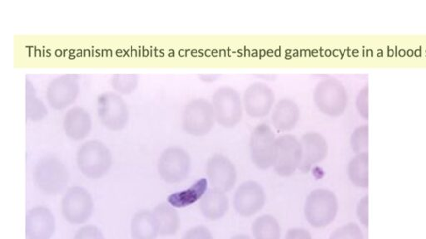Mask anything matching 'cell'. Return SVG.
I'll return each mask as SVG.
<instances>
[{
    "instance_id": "cell-1",
    "label": "cell",
    "mask_w": 426,
    "mask_h": 239,
    "mask_svg": "<svg viewBox=\"0 0 426 239\" xmlns=\"http://www.w3.org/2000/svg\"><path fill=\"white\" fill-rule=\"evenodd\" d=\"M111 152L99 140H88L77 152V164L86 177L97 179L103 177L111 169Z\"/></svg>"
},
{
    "instance_id": "cell-2",
    "label": "cell",
    "mask_w": 426,
    "mask_h": 239,
    "mask_svg": "<svg viewBox=\"0 0 426 239\" xmlns=\"http://www.w3.org/2000/svg\"><path fill=\"white\" fill-rule=\"evenodd\" d=\"M313 100L322 113L329 117H339L347 106V91L338 79L328 76L315 85Z\"/></svg>"
},
{
    "instance_id": "cell-3",
    "label": "cell",
    "mask_w": 426,
    "mask_h": 239,
    "mask_svg": "<svg viewBox=\"0 0 426 239\" xmlns=\"http://www.w3.org/2000/svg\"><path fill=\"white\" fill-rule=\"evenodd\" d=\"M216 122L225 128H233L241 121L243 114V99L239 92L230 86L217 88L212 98Z\"/></svg>"
},
{
    "instance_id": "cell-4",
    "label": "cell",
    "mask_w": 426,
    "mask_h": 239,
    "mask_svg": "<svg viewBox=\"0 0 426 239\" xmlns=\"http://www.w3.org/2000/svg\"><path fill=\"white\" fill-rule=\"evenodd\" d=\"M338 211L336 194L330 190L317 189L313 190L305 204V215L312 227L321 228L331 224Z\"/></svg>"
},
{
    "instance_id": "cell-5",
    "label": "cell",
    "mask_w": 426,
    "mask_h": 239,
    "mask_svg": "<svg viewBox=\"0 0 426 239\" xmlns=\"http://www.w3.org/2000/svg\"><path fill=\"white\" fill-rule=\"evenodd\" d=\"M34 178L39 190L49 195H56L66 188L69 175L58 158L45 156L36 164Z\"/></svg>"
},
{
    "instance_id": "cell-6",
    "label": "cell",
    "mask_w": 426,
    "mask_h": 239,
    "mask_svg": "<svg viewBox=\"0 0 426 239\" xmlns=\"http://www.w3.org/2000/svg\"><path fill=\"white\" fill-rule=\"evenodd\" d=\"M216 122L212 102L205 98L190 101L182 113V127L187 134L201 137L212 131Z\"/></svg>"
},
{
    "instance_id": "cell-7",
    "label": "cell",
    "mask_w": 426,
    "mask_h": 239,
    "mask_svg": "<svg viewBox=\"0 0 426 239\" xmlns=\"http://www.w3.org/2000/svg\"><path fill=\"white\" fill-rule=\"evenodd\" d=\"M97 111L101 123L110 131L118 132L128 125L129 108L119 94H101L97 100Z\"/></svg>"
},
{
    "instance_id": "cell-8",
    "label": "cell",
    "mask_w": 426,
    "mask_h": 239,
    "mask_svg": "<svg viewBox=\"0 0 426 239\" xmlns=\"http://www.w3.org/2000/svg\"><path fill=\"white\" fill-rule=\"evenodd\" d=\"M302 158L301 141L292 134L277 138L273 165L278 175L287 177L300 168Z\"/></svg>"
},
{
    "instance_id": "cell-9",
    "label": "cell",
    "mask_w": 426,
    "mask_h": 239,
    "mask_svg": "<svg viewBox=\"0 0 426 239\" xmlns=\"http://www.w3.org/2000/svg\"><path fill=\"white\" fill-rule=\"evenodd\" d=\"M276 135L271 126L266 123L257 125L250 136L251 161L258 169H269L274 161Z\"/></svg>"
},
{
    "instance_id": "cell-10",
    "label": "cell",
    "mask_w": 426,
    "mask_h": 239,
    "mask_svg": "<svg viewBox=\"0 0 426 239\" xmlns=\"http://www.w3.org/2000/svg\"><path fill=\"white\" fill-rule=\"evenodd\" d=\"M191 169V158L181 147L172 146L165 149L158 160L161 178L168 184H178L187 178Z\"/></svg>"
},
{
    "instance_id": "cell-11",
    "label": "cell",
    "mask_w": 426,
    "mask_h": 239,
    "mask_svg": "<svg viewBox=\"0 0 426 239\" xmlns=\"http://www.w3.org/2000/svg\"><path fill=\"white\" fill-rule=\"evenodd\" d=\"M93 209V198L88 190L82 187L70 188L62 200V213L71 224H80L88 221Z\"/></svg>"
},
{
    "instance_id": "cell-12",
    "label": "cell",
    "mask_w": 426,
    "mask_h": 239,
    "mask_svg": "<svg viewBox=\"0 0 426 239\" xmlns=\"http://www.w3.org/2000/svg\"><path fill=\"white\" fill-rule=\"evenodd\" d=\"M79 93V76L66 74L51 81L46 90V98L51 107L59 111L70 106Z\"/></svg>"
},
{
    "instance_id": "cell-13",
    "label": "cell",
    "mask_w": 426,
    "mask_h": 239,
    "mask_svg": "<svg viewBox=\"0 0 426 239\" xmlns=\"http://www.w3.org/2000/svg\"><path fill=\"white\" fill-rule=\"evenodd\" d=\"M243 103L244 110L250 117H266L272 112L275 105L274 91L266 83L254 82L244 91Z\"/></svg>"
},
{
    "instance_id": "cell-14",
    "label": "cell",
    "mask_w": 426,
    "mask_h": 239,
    "mask_svg": "<svg viewBox=\"0 0 426 239\" xmlns=\"http://www.w3.org/2000/svg\"><path fill=\"white\" fill-rule=\"evenodd\" d=\"M266 203V194L261 184L246 181L237 188L234 195V207L237 213L250 217L262 209Z\"/></svg>"
},
{
    "instance_id": "cell-15",
    "label": "cell",
    "mask_w": 426,
    "mask_h": 239,
    "mask_svg": "<svg viewBox=\"0 0 426 239\" xmlns=\"http://www.w3.org/2000/svg\"><path fill=\"white\" fill-rule=\"evenodd\" d=\"M207 175L213 189L227 192L233 189L237 183L236 167L224 155H213L207 164Z\"/></svg>"
},
{
    "instance_id": "cell-16",
    "label": "cell",
    "mask_w": 426,
    "mask_h": 239,
    "mask_svg": "<svg viewBox=\"0 0 426 239\" xmlns=\"http://www.w3.org/2000/svg\"><path fill=\"white\" fill-rule=\"evenodd\" d=\"M300 141L302 158L299 169L302 172L307 173L314 164L324 161L328 152V146L324 136L316 132H307Z\"/></svg>"
},
{
    "instance_id": "cell-17",
    "label": "cell",
    "mask_w": 426,
    "mask_h": 239,
    "mask_svg": "<svg viewBox=\"0 0 426 239\" xmlns=\"http://www.w3.org/2000/svg\"><path fill=\"white\" fill-rule=\"evenodd\" d=\"M55 231L53 213L45 207H35L26 216V237L28 239H50Z\"/></svg>"
},
{
    "instance_id": "cell-18",
    "label": "cell",
    "mask_w": 426,
    "mask_h": 239,
    "mask_svg": "<svg viewBox=\"0 0 426 239\" xmlns=\"http://www.w3.org/2000/svg\"><path fill=\"white\" fill-rule=\"evenodd\" d=\"M92 118L84 108H71L65 114L63 120V127L65 134L71 140L79 141L84 140L90 134L92 130Z\"/></svg>"
},
{
    "instance_id": "cell-19",
    "label": "cell",
    "mask_w": 426,
    "mask_h": 239,
    "mask_svg": "<svg viewBox=\"0 0 426 239\" xmlns=\"http://www.w3.org/2000/svg\"><path fill=\"white\" fill-rule=\"evenodd\" d=\"M271 113L272 125L280 132H289L295 128L301 116L296 102L286 97L275 104Z\"/></svg>"
},
{
    "instance_id": "cell-20",
    "label": "cell",
    "mask_w": 426,
    "mask_h": 239,
    "mask_svg": "<svg viewBox=\"0 0 426 239\" xmlns=\"http://www.w3.org/2000/svg\"><path fill=\"white\" fill-rule=\"evenodd\" d=\"M228 208V197L225 192L211 189L206 192L200 202L201 213L210 220H217L225 215Z\"/></svg>"
},
{
    "instance_id": "cell-21",
    "label": "cell",
    "mask_w": 426,
    "mask_h": 239,
    "mask_svg": "<svg viewBox=\"0 0 426 239\" xmlns=\"http://www.w3.org/2000/svg\"><path fill=\"white\" fill-rule=\"evenodd\" d=\"M131 233L133 239H156L159 231L153 213L149 211L136 213L131 219Z\"/></svg>"
},
{
    "instance_id": "cell-22",
    "label": "cell",
    "mask_w": 426,
    "mask_h": 239,
    "mask_svg": "<svg viewBox=\"0 0 426 239\" xmlns=\"http://www.w3.org/2000/svg\"><path fill=\"white\" fill-rule=\"evenodd\" d=\"M152 213L158 224L159 234L170 236L177 233L180 226V220L177 211L171 204H158Z\"/></svg>"
},
{
    "instance_id": "cell-23",
    "label": "cell",
    "mask_w": 426,
    "mask_h": 239,
    "mask_svg": "<svg viewBox=\"0 0 426 239\" xmlns=\"http://www.w3.org/2000/svg\"><path fill=\"white\" fill-rule=\"evenodd\" d=\"M207 185L208 182L207 179H200L187 190L178 191L171 194L167 198V201L172 207H187L204 196L207 190Z\"/></svg>"
},
{
    "instance_id": "cell-24",
    "label": "cell",
    "mask_w": 426,
    "mask_h": 239,
    "mask_svg": "<svg viewBox=\"0 0 426 239\" xmlns=\"http://www.w3.org/2000/svg\"><path fill=\"white\" fill-rule=\"evenodd\" d=\"M348 175L356 186L367 188L369 184L367 152L357 154L350 161L348 165Z\"/></svg>"
},
{
    "instance_id": "cell-25",
    "label": "cell",
    "mask_w": 426,
    "mask_h": 239,
    "mask_svg": "<svg viewBox=\"0 0 426 239\" xmlns=\"http://www.w3.org/2000/svg\"><path fill=\"white\" fill-rule=\"evenodd\" d=\"M44 102L36 95L35 88L30 80L26 81V117L33 122H38L47 116Z\"/></svg>"
},
{
    "instance_id": "cell-26",
    "label": "cell",
    "mask_w": 426,
    "mask_h": 239,
    "mask_svg": "<svg viewBox=\"0 0 426 239\" xmlns=\"http://www.w3.org/2000/svg\"><path fill=\"white\" fill-rule=\"evenodd\" d=\"M252 233L255 239H280V225L274 217L261 216L252 224Z\"/></svg>"
},
{
    "instance_id": "cell-27",
    "label": "cell",
    "mask_w": 426,
    "mask_h": 239,
    "mask_svg": "<svg viewBox=\"0 0 426 239\" xmlns=\"http://www.w3.org/2000/svg\"><path fill=\"white\" fill-rule=\"evenodd\" d=\"M112 88L119 95H130L138 86V77L135 74H116L112 76Z\"/></svg>"
},
{
    "instance_id": "cell-28",
    "label": "cell",
    "mask_w": 426,
    "mask_h": 239,
    "mask_svg": "<svg viewBox=\"0 0 426 239\" xmlns=\"http://www.w3.org/2000/svg\"><path fill=\"white\" fill-rule=\"evenodd\" d=\"M350 145L354 151L360 154L366 151L368 147V126H360L354 131L350 137Z\"/></svg>"
},
{
    "instance_id": "cell-29",
    "label": "cell",
    "mask_w": 426,
    "mask_h": 239,
    "mask_svg": "<svg viewBox=\"0 0 426 239\" xmlns=\"http://www.w3.org/2000/svg\"><path fill=\"white\" fill-rule=\"evenodd\" d=\"M330 239H365V237L358 225L350 223L336 229Z\"/></svg>"
},
{
    "instance_id": "cell-30",
    "label": "cell",
    "mask_w": 426,
    "mask_h": 239,
    "mask_svg": "<svg viewBox=\"0 0 426 239\" xmlns=\"http://www.w3.org/2000/svg\"><path fill=\"white\" fill-rule=\"evenodd\" d=\"M73 239H105V238L98 227L89 225L80 228Z\"/></svg>"
},
{
    "instance_id": "cell-31",
    "label": "cell",
    "mask_w": 426,
    "mask_h": 239,
    "mask_svg": "<svg viewBox=\"0 0 426 239\" xmlns=\"http://www.w3.org/2000/svg\"><path fill=\"white\" fill-rule=\"evenodd\" d=\"M356 107L362 117H368V87L365 86L356 97Z\"/></svg>"
},
{
    "instance_id": "cell-32",
    "label": "cell",
    "mask_w": 426,
    "mask_h": 239,
    "mask_svg": "<svg viewBox=\"0 0 426 239\" xmlns=\"http://www.w3.org/2000/svg\"><path fill=\"white\" fill-rule=\"evenodd\" d=\"M182 239H213V238L207 227L199 226L187 231Z\"/></svg>"
},
{
    "instance_id": "cell-33",
    "label": "cell",
    "mask_w": 426,
    "mask_h": 239,
    "mask_svg": "<svg viewBox=\"0 0 426 239\" xmlns=\"http://www.w3.org/2000/svg\"><path fill=\"white\" fill-rule=\"evenodd\" d=\"M357 216L360 221L365 227L368 226V196H365L359 202L357 206Z\"/></svg>"
},
{
    "instance_id": "cell-34",
    "label": "cell",
    "mask_w": 426,
    "mask_h": 239,
    "mask_svg": "<svg viewBox=\"0 0 426 239\" xmlns=\"http://www.w3.org/2000/svg\"><path fill=\"white\" fill-rule=\"evenodd\" d=\"M286 239H312V237L306 229L292 228L286 233Z\"/></svg>"
},
{
    "instance_id": "cell-35",
    "label": "cell",
    "mask_w": 426,
    "mask_h": 239,
    "mask_svg": "<svg viewBox=\"0 0 426 239\" xmlns=\"http://www.w3.org/2000/svg\"><path fill=\"white\" fill-rule=\"evenodd\" d=\"M231 239H251L250 237L247 236V235H243V234H240V235H237V236L233 237Z\"/></svg>"
}]
</instances>
